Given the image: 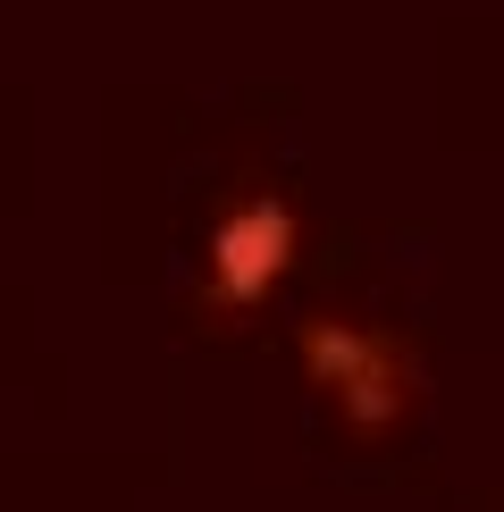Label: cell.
<instances>
[{"instance_id":"cell-1","label":"cell","mask_w":504,"mask_h":512,"mask_svg":"<svg viewBox=\"0 0 504 512\" xmlns=\"http://www.w3.org/2000/svg\"><path fill=\"white\" fill-rule=\"evenodd\" d=\"M303 353H311V370H320V387L345 395V412L387 420L395 403H404V353H395L387 336L353 328V319H311V328H303Z\"/></svg>"},{"instance_id":"cell-2","label":"cell","mask_w":504,"mask_h":512,"mask_svg":"<svg viewBox=\"0 0 504 512\" xmlns=\"http://www.w3.org/2000/svg\"><path fill=\"white\" fill-rule=\"evenodd\" d=\"M294 261V210L252 194L219 219V236H210V286H219V303H252V294H269Z\"/></svg>"}]
</instances>
